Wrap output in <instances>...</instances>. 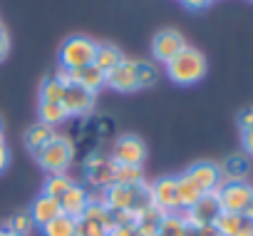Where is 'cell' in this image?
I'll return each instance as SVG.
<instances>
[{
    "mask_svg": "<svg viewBox=\"0 0 253 236\" xmlns=\"http://www.w3.org/2000/svg\"><path fill=\"white\" fill-rule=\"evenodd\" d=\"M149 191H152V204L157 209H162L164 214H171V211L179 209L176 206V177H162V179H157L149 187Z\"/></svg>",
    "mask_w": 253,
    "mask_h": 236,
    "instance_id": "obj_9",
    "label": "cell"
},
{
    "mask_svg": "<svg viewBox=\"0 0 253 236\" xmlns=\"http://www.w3.org/2000/svg\"><path fill=\"white\" fill-rule=\"evenodd\" d=\"M119 62H124V55L119 52L117 45H109V43H102L97 45V55H94V65L107 75L109 70H114Z\"/></svg>",
    "mask_w": 253,
    "mask_h": 236,
    "instance_id": "obj_20",
    "label": "cell"
},
{
    "mask_svg": "<svg viewBox=\"0 0 253 236\" xmlns=\"http://www.w3.org/2000/svg\"><path fill=\"white\" fill-rule=\"evenodd\" d=\"M75 236H107V231L94 224V221H87V219H77V226H75Z\"/></svg>",
    "mask_w": 253,
    "mask_h": 236,
    "instance_id": "obj_31",
    "label": "cell"
},
{
    "mask_svg": "<svg viewBox=\"0 0 253 236\" xmlns=\"http://www.w3.org/2000/svg\"><path fill=\"white\" fill-rule=\"evenodd\" d=\"M201 196H204V194L199 191V187H196L186 174L176 177V206H179V209H186V211H189Z\"/></svg>",
    "mask_w": 253,
    "mask_h": 236,
    "instance_id": "obj_19",
    "label": "cell"
},
{
    "mask_svg": "<svg viewBox=\"0 0 253 236\" xmlns=\"http://www.w3.org/2000/svg\"><path fill=\"white\" fill-rule=\"evenodd\" d=\"M181 3H184L189 10H204V8L211 3V0H181Z\"/></svg>",
    "mask_w": 253,
    "mask_h": 236,
    "instance_id": "obj_39",
    "label": "cell"
},
{
    "mask_svg": "<svg viewBox=\"0 0 253 236\" xmlns=\"http://www.w3.org/2000/svg\"><path fill=\"white\" fill-rule=\"evenodd\" d=\"M134 65H137V60H124V62H119L114 70H109V72L104 75V85H109L112 90H119V92H132V90H137Z\"/></svg>",
    "mask_w": 253,
    "mask_h": 236,
    "instance_id": "obj_11",
    "label": "cell"
},
{
    "mask_svg": "<svg viewBox=\"0 0 253 236\" xmlns=\"http://www.w3.org/2000/svg\"><path fill=\"white\" fill-rule=\"evenodd\" d=\"M248 172H251V167H248V159H246L243 154L228 157V159L223 162V167H221V177H223L226 182H246Z\"/></svg>",
    "mask_w": 253,
    "mask_h": 236,
    "instance_id": "obj_21",
    "label": "cell"
},
{
    "mask_svg": "<svg viewBox=\"0 0 253 236\" xmlns=\"http://www.w3.org/2000/svg\"><path fill=\"white\" fill-rule=\"evenodd\" d=\"M241 142H243V149H246L248 154H253V127H251V130H243Z\"/></svg>",
    "mask_w": 253,
    "mask_h": 236,
    "instance_id": "obj_37",
    "label": "cell"
},
{
    "mask_svg": "<svg viewBox=\"0 0 253 236\" xmlns=\"http://www.w3.org/2000/svg\"><path fill=\"white\" fill-rule=\"evenodd\" d=\"M62 107L70 114H87L92 107H94V92L80 87V85H67L65 87V94H62Z\"/></svg>",
    "mask_w": 253,
    "mask_h": 236,
    "instance_id": "obj_10",
    "label": "cell"
},
{
    "mask_svg": "<svg viewBox=\"0 0 253 236\" xmlns=\"http://www.w3.org/2000/svg\"><path fill=\"white\" fill-rule=\"evenodd\" d=\"M72 184H75V182H72L67 174H50V177L45 179V184H42V194H47V196H52V199L60 201V196L72 189Z\"/></svg>",
    "mask_w": 253,
    "mask_h": 236,
    "instance_id": "obj_24",
    "label": "cell"
},
{
    "mask_svg": "<svg viewBox=\"0 0 253 236\" xmlns=\"http://www.w3.org/2000/svg\"><path fill=\"white\" fill-rule=\"evenodd\" d=\"M142 167H124V164H117L114 167V182L112 184H142Z\"/></svg>",
    "mask_w": 253,
    "mask_h": 236,
    "instance_id": "obj_26",
    "label": "cell"
},
{
    "mask_svg": "<svg viewBox=\"0 0 253 236\" xmlns=\"http://www.w3.org/2000/svg\"><path fill=\"white\" fill-rule=\"evenodd\" d=\"M184 47H186V40H184V35L176 33V30H162V33H157L154 40H152V52H154V57H157L159 62H164V65H167L169 60H174Z\"/></svg>",
    "mask_w": 253,
    "mask_h": 236,
    "instance_id": "obj_6",
    "label": "cell"
},
{
    "mask_svg": "<svg viewBox=\"0 0 253 236\" xmlns=\"http://www.w3.org/2000/svg\"><path fill=\"white\" fill-rule=\"evenodd\" d=\"M55 137V132H52V127L50 125H42V122H38V125H33L28 132H25V144H28V149H33V152H40L50 140Z\"/></svg>",
    "mask_w": 253,
    "mask_h": 236,
    "instance_id": "obj_22",
    "label": "cell"
},
{
    "mask_svg": "<svg viewBox=\"0 0 253 236\" xmlns=\"http://www.w3.org/2000/svg\"><path fill=\"white\" fill-rule=\"evenodd\" d=\"M0 236H18V234H13V231H8V229H5V231H0Z\"/></svg>",
    "mask_w": 253,
    "mask_h": 236,
    "instance_id": "obj_43",
    "label": "cell"
},
{
    "mask_svg": "<svg viewBox=\"0 0 253 236\" xmlns=\"http://www.w3.org/2000/svg\"><path fill=\"white\" fill-rule=\"evenodd\" d=\"M55 80L60 82V85H72V70H67V67H60L57 70V75H55Z\"/></svg>",
    "mask_w": 253,
    "mask_h": 236,
    "instance_id": "obj_35",
    "label": "cell"
},
{
    "mask_svg": "<svg viewBox=\"0 0 253 236\" xmlns=\"http://www.w3.org/2000/svg\"><path fill=\"white\" fill-rule=\"evenodd\" d=\"M65 120H67V112H65L62 102H40V122L42 125L55 127Z\"/></svg>",
    "mask_w": 253,
    "mask_h": 236,
    "instance_id": "obj_25",
    "label": "cell"
},
{
    "mask_svg": "<svg viewBox=\"0 0 253 236\" xmlns=\"http://www.w3.org/2000/svg\"><path fill=\"white\" fill-rule=\"evenodd\" d=\"M132 191H134V184L126 187V184H109L104 189V204L107 209H126L129 211L132 206Z\"/></svg>",
    "mask_w": 253,
    "mask_h": 236,
    "instance_id": "obj_17",
    "label": "cell"
},
{
    "mask_svg": "<svg viewBox=\"0 0 253 236\" xmlns=\"http://www.w3.org/2000/svg\"><path fill=\"white\" fill-rule=\"evenodd\" d=\"M216 229L223 236H253V221L246 214H221L216 219Z\"/></svg>",
    "mask_w": 253,
    "mask_h": 236,
    "instance_id": "obj_12",
    "label": "cell"
},
{
    "mask_svg": "<svg viewBox=\"0 0 253 236\" xmlns=\"http://www.w3.org/2000/svg\"><path fill=\"white\" fill-rule=\"evenodd\" d=\"M134 75H137V87H152L157 82V67L152 62L139 60L134 65Z\"/></svg>",
    "mask_w": 253,
    "mask_h": 236,
    "instance_id": "obj_30",
    "label": "cell"
},
{
    "mask_svg": "<svg viewBox=\"0 0 253 236\" xmlns=\"http://www.w3.org/2000/svg\"><path fill=\"white\" fill-rule=\"evenodd\" d=\"M72 82L80 85V87H84V90H89V92H97V90L104 85V72L92 62V65H87V67L72 70Z\"/></svg>",
    "mask_w": 253,
    "mask_h": 236,
    "instance_id": "obj_18",
    "label": "cell"
},
{
    "mask_svg": "<svg viewBox=\"0 0 253 236\" xmlns=\"http://www.w3.org/2000/svg\"><path fill=\"white\" fill-rule=\"evenodd\" d=\"M75 226H77V219L60 214L42 226V236H75Z\"/></svg>",
    "mask_w": 253,
    "mask_h": 236,
    "instance_id": "obj_23",
    "label": "cell"
},
{
    "mask_svg": "<svg viewBox=\"0 0 253 236\" xmlns=\"http://www.w3.org/2000/svg\"><path fill=\"white\" fill-rule=\"evenodd\" d=\"M144 159H147V144L139 137H134V135L119 137V142L114 144V164L142 167Z\"/></svg>",
    "mask_w": 253,
    "mask_h": 236,
    "instance_id": "obj_5",
    "label": "cell"
},
{
    "mask_svg": "<svg viewBox=\"0 0 253 236\" xmlns=\"http://www.w3.org/2000/svg\"><path fill=\"white\" fill-rule=\"evenodd\" d=\"M0 137H3V135H0Z\"/></svg>",
    "mask_w": 253,
    "mask_h": 236,
    "instance_id": "obj_44",
    "label": "cell"
},
{
    "mask_svg": "<svg viewBox=\"0 0 253 236\" xmlns=\"http://www.w3.org/2000/svg\"><path fill=\"white\" fill-rule=\"evenodd\" d=\"M107 236H137V231L132 226H114L112 231H107Z\"/></svg>",
    "mask_w": 253,
    "mask_h": 236,
    "instance_id": "obj_36",
    "label": "cell"
},
{
    "mask_svg": "<svg viewBox=\"0 0 253 236\" xmlns=\"http://www.w3.org/2000/svg\"><path fill=\"white\" fill-rule=\"evenodd\" d=\"M137 236H139V234H137Z\"/></svg>",
    "mask_w": 253,
    "mask_h": 236,
    "instance_id": "obj_45",
    "label": "cell"
},
{
    "mask_svg": "<svg viewBox=\"0 0 253 236\" xmlns=\"http://www.w3.org/2000/svg\"><path fill=\"white\" fill-rule=\"evenodd\" d=\"M186 177L199 187L201 194H209V191H216L223 182L221 177V167H216L213 162H196L194 167H189Z\"/></svg>",
    "mask_w": 253,
    "mask_h": 236,
    "instance_id": "obj_8",
    "label": "cell"
},
{
    "mask_svg": "<svg viewBox=\"0 0 253 236\" xmlns=\"http://www.w3.org/2000/svg\"><path fill=\"white\" fill-rule=\"evenodd\" d=\"M167 72L176 85H196L206 75V57L194 47H184L174 60L167 62Z\"/></svg>",
    "mask_w": 253,
    "mask_h": 236,
    "instance_id": "obj_1",
    "label": "cell"
},
{
    "mask_svg": "<svg viewBox=\"0 0 253 236\" xmlns=\"http://www.w3.org/2000/svg\"><path fill=\"white\" fill-rule=\"evenodd\" d=\"M184 236H199V226H194V224H189V221H186V229H184Z\"/></svg>",
    "mask_w": 253,
    "mask_h": 236,
    "instance_id": "obj_41",
    "label": "cell"
},
{
    "mask_svg": "<svg viewBox=\"0 0 253 236\" xmlns=\"http://www.w3.org/2000/svg\"><path fill=\"white\" fill-rule=\"evenodd\" d=\"M8 162H10V152H8V147H5L3 137H0V172H3V169L8 167Z\"/></svg>",
    "mask_w": 253,
    "mask_h": 236,
    "instance_id": "obj_38",
    "label": "cell"
},
{
    "mask_svg": "<svg viewBox=\"0 0 253 236\" xmlns=\"http://www.w3.org/2000/svg\"><path fill=\"white\" fill-rule=\"evenodd\" d=\"M60 214H62V211H60V201L52 199V196H47V194H40V196L33 201V206H30V216H33L35 226H45L47 221H52V219L60 216Z\"/></svg>",
    "mask_w": 253,
    "mask_h": 236,
    "instance_id": "obj_15",
    "label": "cell"
},
{
    "mask_svg": "<svg viewBox=\"0 0 253 236\" xmlns=\"http://www.w3.org/2000/svg\"><path fill=\"white\" fill-rule=\"evenodd\" d=\"M109 214H112V224L114 226H137V214H132V211H126V209H109Z\"/></svg>",
    "mask_w": 253,
    "mask_h": 236,
    "instance_id": "obj_32",
    "label": "cell"
},
{
    "mask_svg": "<svg viewBox=\"0 0 253 236\" xmlns=\"http://www.w3.org/2000/svg\"><path fill=\"white\" fill-rule=\"evenodd\" d=\"M221 204H218V194L216 191H209L204 194L191 209H189V216L186 221L194 224V226H206V224H216V219L221 216Z\"/></svg>",
    "mask_w": 253,
    "mask_h": 236,
    "instance_id": "obj_7",
    "label": "cell"
},
{
    "mask_svg": "<svg viewBox=\"0 0 253 236\" xmlns=\"http://www.w3.org/2000/svg\"><path fill=\"white\" fill-rule=\"evenodd\" d=\"M184 229H186V219L171 211L164 216V221L159 226V236H184Z\"/></svg>",
    "mask_w": 253,
    "mask_h": 236,
    "instance_id": "obj_27",
    "label": "cell"
},
{
    "mask_svg": "<svg viewBox=\"0 0 253 236\" xmlns=\"http://www.w3.org/2000/svg\"><path fill=\"white\" fill-rule=\"evenodd\" d=\"M40 167L50 174H65V169L72 164V157H75V149L70 144V140L65 137H52L40 152H35Z\"/></svg>",
    "mask_w": 253,
    "mask_h": 236,
    "instance_id": "obj_3",
    "label": "cell"
},
{
    "mask_svg": "<svg viewBox=\"0 0 253 236\" xmlns=\"http://www.w3.org/2000/svg\"><path fill=\"white\" fill-rule=\"evenodd\" d=\"M164 216H167V214H164L162 209L149 206V209H144L142 214H137V226H134V231H137L139 236H159V226H162Z\"/></svg>",
    "mask_w": 253,
    "mask_h": 236,
    "instance_id": "obj_16",
    "label": "cell"
},
{
    "mask_svg": "<svg viewBox=\"0 0 253 236\" xmlns=\"http://www.w3.org/2000/svg\"><path fill=\"white\" fill-rule=\"evenodd\" d=\"M65 85H60L55 77H47L40 87V102H62Z\"/></svg>",
    "mask_w": 253,
    "mask_h": 236,
    "instance_id": "obj_29",
    "label": "cell"
},
{
    "mask_svg": "<svg viewBox=\"0 0 253 236\" xmlns=\"http://www.w3.org/2000/svg\"><path fill=\"white\" fill-rule=\"evenodd\" d=\"M114 162H109V159H104V157H92L89 162H87V177H89V182L94 184V187H109L112 182H114Z\"/></svg>",
    "mask_w": 253,
    "mask_h": 236,
    "instance_id": "obj_14",
    "label": "cell"
},
{
    "mask_svg": "<svg viewBox=\"0 0 253 236\" xmlns=\"http://www.w3.org/2000/svg\"><path fill=\"white\" fill-rule=\"evenodd\" d=\"M199 236H223V234L216 229V224H206V226H199Z\"/></svg>",
    "mask_w": 253,
    "mask_h": 236,
    "instance_id": "obj_40",
    "label": "cell"
},
{
    "mask_svg": "<svg viewBox=\"0 0 253 236\" xmlns=\"http://www.w3.org/2000/svg\"><path fill=\"white\" fill-rule=\"evenodd\" d=\"M33 229H35V221H33L30 211H20V214H15V216L8 221V231H13V234H18V236H30Z\"/></svg>",
    "mask_w": 253,
    "mask_h": 236,
    "instance_id": "obj_28",
    "label": "cell"
},
{
    "mask_svg": "<svg viewBox=\"0 0 253 236\" xmlns=\"http://www.w3.org/2000/svg\"><path fill=\"white\" fill-rule=\"evenodd\" d=\"M8 50H10V38H8V33L3 28H0V60H5Z\"/></svg>",
    "mask_w": 253,
    "mask_h": 236,
    "instance_id": "obj_34",
    "label": "cell"
},
{
    "mask_svg": "<svg viewBox=\"0 0 253 236\" xmlns=\"http://www.w3.org/2000/svg\"><path fill=\"white\" fill-rule=\"evenodd\" d=\"M97 55V43L84 38V35H72L62 43L60 47V65L67 70H80L94 62Z\"/></svg>",
    "mask_w": 253,
    "mask_h": 236,
    "instance_id": "obj_2",
    "label": "cell"
},
{
    "mask_svg": "<svg viewBox=\"0 0 253 236\" xmlns=\"http://www.w3.org/2000/svg\"><path fill=\"white\" fill-rule=\"evenodd\" d=\"M238 127H241V130H251V127H253V107H246V109L238 114Z\"/></svg>",
    "mask_w": 253,
    "mask_h": 236,
    "instance_id": "obj_33",
    "label": "cell"
},
{
    "mask_svg": "<svg viewBox=\"0 0 253 236\" xmlns=\"http://www.w3.org/2000/svg\"><path fill=\"white\" fill-rule=\"evenodd\" d=\"M87 204H89V194L82 187H77V184H72V189L60 196V211L72 216V219H80L84 214Z\"/></svg>",
    "mask_w": 253,
    "mask_h": 236,
    "instance_id": "obj_13",
    "label": "cell"
},
{
    "mask_svg": "<svg viewBox=\"0 0 253 236\" xmlns=\"http://www.w3.org/2000/svg\"><path fill=\"white\" fill-rule=\"evenodd\" d=\"M216 194H218L221 211L226 214H243L248 201L253 199V189L246 182H221Z\"/></svg>",
    "mask_w": 253,
    "mask_h": 236,
    "instance_id": "obj_4",
    "label": "cell"
},
{
    "mask_svg": "<svg viewBox=\"0 0 253 236\" xmlns=\"http://www.w3.org/2000/svg\"><path fill=\"white\" fill-rule=\"evenodd\" d=\"M243 214H246V216H248V219L253 221V199L248 201V206H246V211H243Z\"/></svg>",
    "mask_w": 253,
    "mask_h": 236,
    "instance_id": "obj_42",
    "label": "cell"
}]
</instances>
